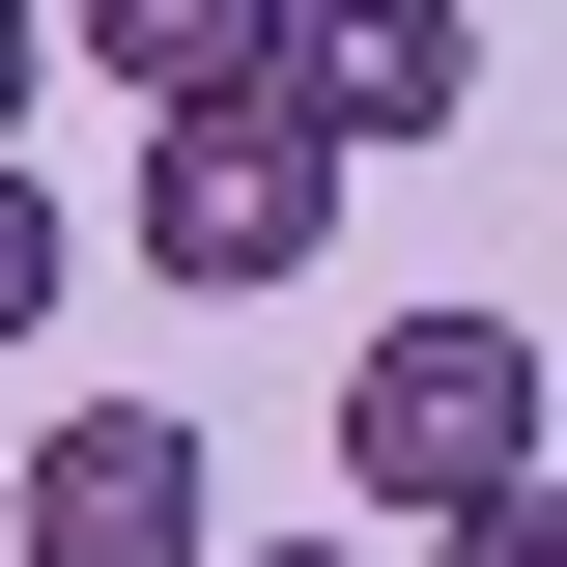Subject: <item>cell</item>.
Here are the masks:
<instances>
[{
    "mask_svg": "<svg viewBox=\"0 0 567 567\" xmlns=\"http://www.w3.org/2000/svg\"><path fill=\"white\" fill-rule=\"evenodd\" d=\"M58 58H114L171 114V85H256V0H58Z\"/></svg>",
    "mask_w": 567,
    "mask_h": 567,
    "instance_id": "5b68a950",
    "label": "cell"
},
{
    "mask_svg": "<svg viewBox=\"0 0 567 567\" xmlns=\"http://www.w3.org/2000/svg\"><path fill=\"white\" fill-rule=\"evenodd\" d=\"M58 284H85V227H58V171L0 142V341H58Z\"/></svg>",
    "mask_w": 567,
    "mask_h": 567,
    "instance_id": "8992f818",
    "label": "cell"
},
{
    "mask_svg": "<svg viewBox=\"0 0 567 567\" xmlns=\"http://www.w3.org/2000/svg\"><path fill=\"white\" fill-rule=\"evenodd\" d=\"M199 567H341V539H199Z\"/></svg>",
    "mask_w": 567,
    "mask_h": 567,
    "instance_id": "9c48e42d",
    "label": "cell"
},
{
    "mask_svg": "<svg viewBox=\"0 0 567 567\" xmlns=\"http://www.w3.org/2000/svg\"><path fill=\"white\" fill-rule=\"evenodd\" d=\"M29 85H58V0H0V142H29Z\"/></svg>",
    "mask_w": 567,
    "mask_h": 567,
    "instance_id": "ba28073f",
    "label": "cell"
},
{
    "mask_svg": "<svg viewBox=\"0 0 567 567\" xmlns=\"http://www.w3.org/2000/svg\"><path fill=\"white\" fill-rule=\"evenodd\" d=\"M227 539V454L171 398H58L29 425V567H199Z\"/></svg>",
    "mask_w": 567,
    "mask_h": 567,
    "instance_id": "277c9868",
    "label": "cell"
},
{
    "mask_svg": "<svg viewBox=\"0 0 567 567\" xmlns=\"http://www.w3.org/2000/svg\"><path fill=\"white\" fill-rule=\"evenodd\" d=\"M425 567H567V511H539V483H483V511H425Z\"/></svg>",
    "mask_w": 567,
    "mask_h": 567,
    "instance_id": "52a82bcc",
    "label": "cell"
},
{
    "mask_svg": "<svg viewBox=\"0 0 567 567\" xmlns=\"http://www.w3.org/2000/svg\"><path fill=\"white\" fill-rule=\"evenodd\" d=\"M256 85L341 142V171L369 142H454L483 114V0H256Z\"/></svg>",
    "mask_w": 567,
    "mask_h": 567,
    "instance_id": "3957f363",
    "label": "cell"
},
{
    "mask_svg": "<svg viewBox=\"0 0 567 567\" xmlns=\"http://www.w3.org/2000/svg\"><path fill=\"white\" fill-rule=\"evenodd\" d=\"M341 483L398 511H483V483H539V341H511V312H398V341L341 369Z\"/></svg>",
    "mask_w": 567,
    "mask_h": 567,
    "instance_id": "7a4b0ae2",
    "label": "cell"
},
{
    "mask_svg": "<svg viewBox=\"0 0 567 567\" xmlns=\"http://www.w3.org/2000/svg\"><path fill=\"white\" fill-rule=\"evenodd\" d=\"M142 256L199 284V312L227 284H312L341 256V142L284 114V85H171V114H142Z\"/></svg>",
    "mask_w": 567,
    "mask_h": 567,
    "instance_id": "6da1fadb",
    "label": "cell"
}]
</instances>
